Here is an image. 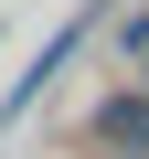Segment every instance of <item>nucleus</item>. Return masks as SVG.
<instances>
[{
	"label": "nucleus",
	"mask_w": 149,
	"mask_h": 159,
	"mask_svg": "<svg viewBox=\"0 0 149 159\" xmlns=\"http://www.w3.org/2000/svg\"><path fill=\"white\" fill-rule=\"evenodd\" d=\"M85 138H96V159H149V85H128V96H107Z\"/></svg>",
	"instance_id": "nucleus-1"
}]
</instances>
